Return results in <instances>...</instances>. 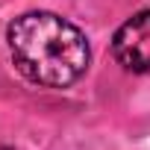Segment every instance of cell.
Masks as SVG:
<instances>
[{"mask_svg": "<svg viewBox=\"0 0 150 150\" xmlns=\"http://www.w3.org/2000/svg\"><path fill=\"white\" fill-rule=\"evenodd\" d=\"M15 68L35 86L68 88L88 71L91 50L80 27L53 12H27L6 30Z\"/></svg>", "mask_w": 150, "mask_h": 150, "instance_id": "obj_1", "label": "cell"}, {"mask_svg": "<svg viewBox=\"0 0 150 150\" xmlns=\"http://www.w3.org/2000/svg\"><path fill=\"white\" fill-rule=\"evenodd\" d=\"M112 56L124 71H132V74L150 71V9L135 12L115 30Z\"/></svg>", "mask_w": 150, "mask_h": 150, "instance_id": "obj_2", "label": "cell"}]
</instances>
